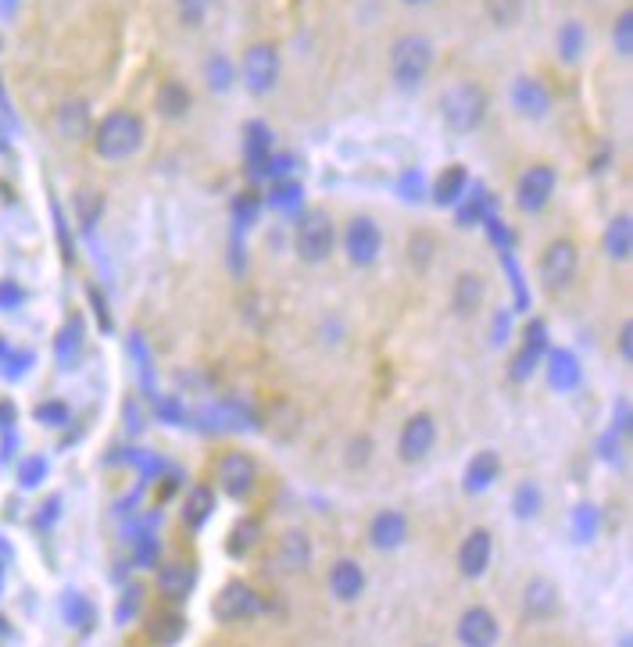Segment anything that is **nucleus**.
Returning <instances> with one entry per match:
<instances>
[{"mask_svg": "<svg viewBox=\"0 0 633 647\" xmlns=\"http://www.w3.org/2000/svg\"><path fill=\"white\" fill-rule=\"evenodd\" d=\"M143 143V122L132 112H112L93 132V148L104 162H126L140 151Z\"/></svg>", "mask_w": 633, "mask_h": 647, "instance_id": "obj_1", "label": "nucleus"}, {"mask_svg": "<svg viewBox=\"0 0 633 647\" xmlns=\"http://www.w3.org/2000/svg\"><path fill=\"white\" fill-rule=\"evenodd\" d=\"M430 65H433V47L426 36H416V33L401 36L391 47V72L401 90H416L419 83L430 76Z\"/></svg>", "mask_w": 633, "mask_h": 647, "instance_id": "obj_2", "label": "nucleus"}, {"mask_svg": "<svg viewBox=\"0 0 633 647\" xmlns=\"http://www.w3.org/2000/svg\"><path fill=\"white\" fill-rule=\"evenodd\" d=\"M441 115L452 132H472L486 115V93L477 83H458L441 97Z\"/></svg>", "mask_w": 633, "mask_h": 647, "instance_id": "obj_3", "label": "nucleus"}, {"mask_svg": "<svg viewBox=\"0 0 633 647\" xmlns=\"http://www.w3.org/2000/svg\"><path fill=\"white\" fill-rule=\"evenodd\" d=\"M294 248H297V254H301V262L322 265V262L333 254V248H337L333 218L326 215V212H308V215H304L301 223H297Z\"/></svg>", "mask_w": 633, "mask_h": 647, "instance_id": "obj_4", "label": "nucleus"}, {"mask_svg": "<svg viewBox=\"0 0 633 647\" xmlns=\"http://www.w3.org/2000/svg\"><path fill=\"white\" fill-rule=\"evenodd\" d=\"M240 76L248 83L251 93H269L276 83H279V54L273 43H254L248 47V54H243V65H240Z\"/></svg>", "mask_w": 633, "mask_h": 647, "instance_id": "obj_5", "label": "nucleus"}, {"mask_svg": "<svg viewBox=\"0 0 633 647\" xmlns=\"http://www.w3.org/2000/svg\"><path fill=\"white\" fill-rule=\"evenodd\" d=\"M380 248H383L380 226H376L372 218H351L347 229H344V254H347V262L358 265V268H369L376 258H380Z\"/></svg>", "mask_w": 633, "mask_h": 647, "instance_id": "obj_6", "label": "nucleus"}, {"mask_svg": "<svg viewBox=\"0 0 633 647\" xmlns=\"http://www.w3.org/2000/svg\"><path fill=\"white\" fill-rule=\"evenodd\" d=\"M577 276V248L569 240H555L552 248L541 254V283L547 290H566Z\"/></svg>", "mask_w": 633, "mask_h": 647, "instance_id": "obj_7", "label": "nucleus"}, {"mask_svg": "<svg viewBox=\"0 0 633 647\" xmlns=\"http://www.w3.org/2000/svg\"><path fill=\"white\" fill-rule=\"evenodd\" d=\"M258 612H262V597L240 580L226 583L215 597V616L223 622H243V619H254Z\"/></svg>", "mask_w": 633, "mask_h": 647, "instance_id": "obj_8", "label": "nucleus"}, {"mask_svg": "<svg viewBox=\"0 0 633 647\" xmlns=\"http://www.w3.org/2000/svg\"><path fill=\"white\" fill-rule=\"evenodd\" d=\"M552 190H555V173H552V168H544V165H533L516 182V204L527 215H537L541 207L552 201Z\"/></svg>", "mask_w": 633, "mask_h": 647, "instance_id": "obj_9", "label": "nucleus"}, {"mask_svg": "<svg viewBox=\"0 0 633 647\" xmlns=\"http://www.w3.org/2000/svg\"><path fill=\"white\" fill-rule=\"evenodd\" d=\"M436 441V426L430 415H412L405 422V430H401V441H397V455L405 461H422L430 455V447Z\"/></svg>", "mask_w": 633, "mask_h": 647, "instance_id": "obj_10", "label": "nucleus"}, {"mask_svg": "<svg viewBox=\"0 0 633 647\" xmlns=\"http://www.w3.org/2000/svg\"><path fill=\"white\" fill-rule=\"evenodd\" d=\"M491 558H494V541H491V533L486 530H472L466 541H461L458 547V569H461V576L466 580H480L486 566H491Z\"/></svg>", "mask_w": 633, "mask_h": 647, "instance_id": "obj_11", "label": "nucleus"}, {"mask_svg": "<svg viewBox=\"0 0 633 647\" xmlns=\"http://www.w3.org/2000/svg\"><path fill=\"white\" fill-rule=\"evenodd\" d=\"M497 619L486 608H466L458 619V640L461 647H494L497 644Z\"/></svg>", "mask_w": 633, "mask_h": 647, "instance_id": "obj_12", "label": "nucleus"}, {"mask_svg": "<svg viewBox=\"0 0 633 647\" xmlns=\"http://www.w3.org/2000/svg\"><path fill=\"white\" fill-rule=\"evenodd\" d=\"M254 475H258V469H254V461L248 455H226L223 458V466H218V483H223V491L229 497H248L251 494V486H254Z\"/></svg>", "mask_w": 633, "mask_h": 647, "instance_id": "obj_13", "label": "nucleus"}, {"mask_svg": "<svg viewBox=\"0 0 633 647\" xmlns=\"http://www.w3.org/2000/svg\"><path fill=\"white\" fill-rule=\"evenodd\" d=\"M512 107L527 118H544L547 107H552V93H547V87H541L537 79L522 76L512 83Z\"/></svg>", "mask_w": 633, "mask_h": 647, "instance_id": "obj_14", "label": "nucleus"}, {"mask_svg": "<svg viewBox=\"0 0 633 647\" xmlns=\"http://www.w3.org/2000/svg\"><path fill=\"white\" fill-rule=\"evenodd\" d=\"M308 561H312V544H308V536H304L301 530L283 533V541H279V547H276V569L287 572V576H294V572L308 569Z\"/></svg>", "mask_w": 633, "mask_h": 647, "instance_id": "obj_15", "label": "nucleus"}, {"mask_svg": "<svg viewBox=\"0 0 633 647\" xmlns=\"http://www.w3.org/2000/svg\"><path fill=\"white\" fill-rule=\"evenodd\" d=\"M405 536H408V519L401 511H380L369 527V541L376 551H394V547L405 544Z\"/></svg>", "mask_w": 633, "mask_h": 647, "instance_id": "obj_16", "label": "nucleus"}, {"mask_svg": "<svg viewBox=\"0 0 633 647\" xmlns=\"http://www.w3.org/2000/svg\"><path fill=\"white\" fill-rule=\"evenodd\" d=\"M544 347H547V329H544V322H530L527 326V337H522V347H519V354L512 358V380H527V376L533 372V365L541 361Z\"/></svg>", "mask_w": 633, "mask_h": 647, "instance_id": "obj_17", "label": "nucleus"}, {"mask_svg": "<svg viewBox=\"0 0 633 647\" xmlns=\"http://www.w3.org/2000/svg\"><path fill=\"white\" fill-rule=\"evenodd\" d=\"M330 591L337 601H358L362 591H365V572L358 561L351 558H340L337 566L330 569Z\"/></svg>", "mask_w": 633, "mask_h": 647, "instance_id": "obj_18", "label": "nucleus"}, {"mask_svg": "<svg viewBox=\"0 0 633 647\" xmlns=\"http://www.w3.org/2000/svg\"><path fill=\"white\" fill-rule=\"evenodd\" d=\"M522 608H527L530 619H552L558 612V591L552 580H530L527 591H522Z\"/></svg>", "mask_w": 633, "mask_h": 647, "instance_id": "obj_19", "label": "nucleus"}, {"mask_svg": "<svg viewBox=\"0 0 633 647\" xmlns=\"http://www.w3.org/2000/svg\"><path fill=\"white\" fill-rule=\"evenodd\" d=\"M54 126L65 140H83L90 132V107L83 101H65L58 107Z\"/></svg>", "mask_w": 633, "mask_h": 647, "instance_id": "obj_20", "label": "nucleus"}, {"mask_svg": "<svg viewBox=\"0 0 633 647\" xmlns=\"http://www.w3.org/2000/svg\"><path fill=\"white\" fill-rule=\"evenodd\" d=\"M547 380H552L555 390H573L580 383V365L573 354L552 351V358H547Z\"/></svg>", "mask_w": 633, "mask_h": 647, "instance_id": "obj_21", "label": "nucleus"}, {"mask_svg": "<svg viewBox=\"0 0 633 647\" xmlns=\"http://www.w3.org/2000/svg\"><path fill=\"white\" fill-rule=\"evenodd\" d=\"M157 587H162L168 597L190 594V587H193V569L187 566V561H173V566H165L162 572H157Z\"/></svg>", "mask_w": 633, "mask_h": 647, "instance_id": "obj_22", "label": "nucleus"}, {"mask_svg": "<svg viewBox=\"0 0 633 647\" xmlns=\"http://www.w3.org/2000/svg\"><path fill=\"white\" fill-rule=\"evenodd\" d=\"M157 112L165 118H182L190 112V90L182 87V83H165V87L157 90Z\"/></svg>", "mask_w": 633, "mask_h": 647, "instance_id": "obj_23", "label": "nucleus"}, {"mask_svg": "<svg viewBox=\"0 0 633 647\" xmlns=\"http://www.w3.org/2000/svg\"><path fill=\"white\" fill-rule=\"evenodd\" d=\"M480 304H483L480 276H458V283H455V312L458 315H477Z\"/></svg>", "mask_w": 633, "mask_h": 647, "instance_id": "obj_24", "label": "nucleus"}, {"mask_svg": "<svg viewBox=\"0 0 633 647\" xmlns=\"http://www.w3.org/2000/svg\"><path fill=\"white\" fill-rule=\"evenodd\" d=\"M54 351H58L61 365H76L79 361V351H83V326H79V319H72L65 329H61L58 340H54Z\"/></svg>", "mask_w": 633, "mask_h": 647, "instance_id": "obj_25", "label": "nucleus"}, {"mask_svg": "<svg viewBox=\"0 0 633 647\" xmlns=\"http://www.w3.org/2000/svg\"><path fill=\"white\" fill-rule=\"evenodd\" d=\"M494 475H497V455H477L466 472V491L469 494L486 491V486L494 483Z\"/></svg>", "mask_w": 633, "mask_h": 647, "instance_id": "obj_26", "label": "nucleus"}, {"mask_svg": "<svg viewBox=\"0 0 633 647\" xmlns=\"http://www.w3.org/2000/svg\"><path fill=\"white\" fill-rule=\"evenodd\" d=\"M630 233H633V226H630L626 215L612 218V226H608V233H605V248H608V254H612L616 262L630 258Z\"/></svg>", "mask_w": 633, "mask_h": 647, "instance_id": "obj_27", "label": "nucleus"}, {"mask_svg": "<svg viewBox=\"0 0 633 647\" xmlns=\"http://www.w3.org/2000/svg\"><path fill=\"white\" fill-rule=\"evenodd\" d=\"M461 190H466V168H447V173L436 179L433 187V201L436 204H458Z\"/></svg>", "mask_w": 633, "mask_h": 647, "instance_id": "obj_28", "label": "nucleus"}, {"mask_svg": "<svg viewBox=\"0 0 633 647\" xmlns=\"http://www.w3.org/2000/svg\"><path fill=\"white\" fill-rule=\"evenodd\" d=\"M212 508H215V497H212V491H193L190 494V500H187V508H182V519H187V527H204L208 522V516H212Z\"/></svg>", "mask_w": 633, "mask_h": 647, "instance_id": "obj_29", "label": "nucleus"}, {"mask_svg": "<svg viewBox=\"0 0 633 647\" xmlns=\"http://www.w3.org/2000/svg\"><path fill=\"white\" fill-rule=\"evenodd\" d=\"M583 43H587V36H583V26L580 22H566L562 33H558V54H562V61H580L583 54Z\"/></svg>", "mask_w": 633, "mask_h": 647, "instance_id": "obj_30", "label": "nucleus"}, {"mask_svg": "<svg viewBox=\"0 0 633 647\" xmlns=\"http://www.w3.org/2000/svg\"><path fill=\"white\" fill-rule=\"evenodd\" d=\"M254 541H258V522H254V519H240L237 530L229 533L226 547H229V555H233V558H243V555L251 551Z\"/></svg>", "mask_w": 633, "mask_h": 647, "instance_id": "obj_31", "label": "nucleus"}, {"mask_svg": "<svg viewBox=\"0 0 633 647\" xmlns=\"http://www.w3.org/2000/svg\"><path fill=\"white\" fill-rule=\"evenodd\" d=\"M233 79H237V68L229 58H212L208 61V87L215 93H226L229 87H233Z\"/></svg>", "mask_w": 633, "mask_h": 647, "instance_id": "obj_32", "label": "nucleus"}, {"mask_svg": "<svg viewBox=\"0 0 633 647\" xmlns=\"http://www.w3.org/2000/svg\"><path fill=\"white\" fill-rule=\"evenodd\" d=\"M212 4H215V0H176L179 22H182V26H204L208 15H212Z\"/></svg>", "mask_w": 633, "mask_h": 647, "instance_id": "obj_33", "label": "nucleus"}, {"mask_svg": "<svg viewBox=\"0 0 633 647\" xmlns=\"http://www.w3.org/2000/svg\"><path fill=\"white\" fill-rule=\"evenodd\" d=\"M151 637H154V644H162V647H168V644H176L179 637H182V619L179 616H157L154 622H151Z\"/></svg>", "mask_w": 633, "mask_h": 647, "instance_id": "obj_34", "label": "nucleus"}, {"mask_svg": "<svg viewBox=\"0 0 633 647\" xmlns=\"http://www.w3.org/2000/svg\"><path fill=\"white\" fill-rule=\"evenodd\" d=\"M273 204L279 207V212H297V204H301V182L297 179H276Z\"/></svg>", "mask_w": 633, "mask_h": 647, "instance_id": "obj_35", "label": "nucleus"}, {"mask_svg": "<svg viewBox=\"0 0 633 647\" xmlns=\"http://www.w3.org/2000/svg\"><path fill=\"white\" fill-rule=\"evenodd\" d=\"M537 508H541V491L533 483H522L516 497H512V511L519 519H533L537 516Z\"/></svg>", "mask_w": 633, "mask_h": 647, "instance_id": "obj_36", "label": "nucleus"}, {"mask_svg": "<svg viewBox=\"0 0 633 647\" xmlns=\"http://www.w3.org/2000/svg\"><path fill=\"white\" fill-rule=\"evenodd\" d=\"M486 15H491L497 26H512L522 11V0H483Z\"/></svg>", "mask_w": 633, "mask_h": 647, "instance_id": "obj_37", "label": "nucleus"}, {"mask_svg": "<svg viewBox=\"0 0 633 647\" xmlns=\"http://www.w3.org/2000/svg\"><path fill=\"white\" fill-rule=\"evenodd\" d=\"M594 530H598V511H594L591 505H580L573 511V536L577 541H591Z\"/></svg>", "mask_w": 633, "mask_h": 647, "instance_id": "obj_38", "label": "nucleus"}, {"mask_svg": "<svg viewBox=\"0 0 633 647\" xmlns=\"http://www.w3.org/2000/svg\"><path fill=\"white\" fill-rule=\"evenodd\" d=\"M612 40H616V51L623 54V58L633 51V15H630V11H623V15L616 18V33H612Z\"/></svg>", "mask_w": 633, "mask_h": 647, "instance_id": "obj_39", "label": "nucleus"}, {"mask_svg": "<svg viewBox=\"0 0 633 647\" xmlns=\"http://www.w3.org/2000/svg\"><path fill=\"white\" fill-rule=\"evenodd\" d=\"M430 258H433V240H430V233H416V237H412V265L426 268V265H430Z\"/></svg>", "mask_w": 633, "mask_h": 647, "instance_id": "obj_40", "label": "nucleus"}, {"mask_svg": "<svg viewBox=\"0 0 633 647\" xmlns=\"http://www.w3.org/2000/svg\"><path fill=\"white\" fill-rule=\"evenodd\" d=\"M157 561V544L154 541H140L137 544V566H154Z\"/></svg>", "mask_w": 633, "mask_h": 647, "instance_id": "obj_41", "label": "nucleus"}, {"mask_svg": "<svg viewBox=\"0 0 633 647\" xmlns=\"http://www.w3.org/2000/svg\"><path fill=\"white\" fill-rule=\"evenodd\" d=\"M254 215H258V201H254V198H240L237 201V218H240V223L248 226Z\"/></svg>", "mask_w": 633, "mask_h": 647, "instance_id": "obj_42", "label": "nucleus"}, {"mask_svg": "<svg viewBox=\"0 0 633 647\" xmlns=\"http://www.w3.org/2000/svg\"><path fill=\"white\" fill-rule=\"evenodd\" d=\"M619 354H623L626 361L633 358V326H630V322H626L623 329H619Z\"/></svg>", "mask_w": 633, "mask_h": 647, "instance_id": "obj_43", "label": "nucleus"}, {"mask_svg": "<svg viewBox=\"0 0 633 647\" xmlns=\"http://www.w3.org/2000/svg\"><path fill=\"white\" fill-rule=\"evenodd\" d=\"M405 4H430V0H405Z\"/></svg>", "mask_w": 633, "mask_h": 647, "instance_id": "obj_44", "label": "nucleus"}]
</instances>
